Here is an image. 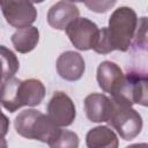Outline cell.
<instances>
[{
  "label": "cell",
  "mask_w": 148,
  "mask_h": 148,
  "mask_svg": "<svg viewBox=\"0 0 148 148\" xmlns=\"http://www.w3.org/2000/svg\"><path fill=\"white\" fill-rule=\"evenodd\" d=\"M45 86L40 80H20L13 76L0 87V104L13 113L25 105H39L45 97Z\"/></svg>",
  "instance_id": "cell-1"
},
{
  "label": "cell",
  "mask_w": 148,
  "mask_h": 148,
  "mask_svg": "<svg viewBox=\"0 0 148 148\" xmlns=\"http://www.w3.org/2000/svg\"><path fill=\"white\" fill-rule=\"evenodd\" d=\"M138 24V15L133 8L120 6L113 10L109 17V25L106 27L113 51L126 52L131 47Z\"/></svg>",
  "instance_id": "cell-2"
},
{
  "label": "cell",
  "mask_w": 148,
  "mask_h": 148,
  "mask_svg": "<svg viewBox=\"0 0 148 148\" xmlns=\"http://www.w3.org/2000/svg\"><path fill=\"white\" fill-rule=\"evenodd\" d=\"M14 126L18 135L45 143H49L59 130L46 114L35 109L21 111L14 120Z\"/></svg>",
  "instance_id": "cell-3"
},
{
  "label": "cell",
  "mask_w": 148,
  "mask_h": 148,
  "mask_svg": "<svg viewBox=\"0 0 148 148\" xmlns=\"http://www.w3.org/2000/svg\"><path fill=\"white\" fill-rule=\"evenodd\" d=\"M147 74L146 72H139L131 69L124 74V79L111 99L114 103H120L132 106L133 104H140L147 106Z\"/></svg>",
  "instance_id": "cell-4"
},
{
  "label": "cell",
  "mask_w": 148,
  "mask_h": 148,
  "mask_svg": "<svg viewBox=\"0 0 148 148\" xmlns=\"http://www.w3.org/2000/svg\"><path fill=\"white\" fill-rule=\"evenodd\" d=\"M108 123L118 132L120 138L126 141L136 138L142 130V118L140 113L132 106L120 103L113 102V111Z\"/></svg>",
  "instance_id": "cell-5"
},
{
  "label": "cell",
  "mask_w": 148,
  "mask_h": 148,
  "mask_svg": "<svg viewBox=\"0 0 148 148\" xmlns=\"http://www.w3.org/2000/svg\"><path fill=\"white\" fill-rule=\"evenodd\" d=\"M0 8L7 23L17 29L30 27L37 18V9L29 1H0Z\"/></svg>",
  "instance_id": "cell-6"
},
{
  "label": "cell",
  "mask_w": 148,
  "mask_h": 148,
  "mask_svg": "<svg viewBox=\"0 0 148 148\" xmlns=\"http://www.w3.org/2000/svg\"><path fill=\"white\" fill-rule=\"evenodd\" d=\"M47 117L57 127H66L73 124L76 109L72 98L64 91H56L47 103Z\"/></svg>",
  "instance_id": "cell-7"
},
{
  "label": "cell",
  "mask_w": 148,
  "mask_h": 148,
  "mask_svg": "<svg viewBox=\"0 0 148 148\" xmlns=\"http://www.w3.org/2000/svg\"><path fill=\"white\" fill-rule=\"evenodd\" d=\"M65 31L74 47L80 51H88L94 46L98 27L87 17H77L67 25Z\"/></svg>",
  "instance_id": "cell-8"
},
{
  "label": "cell",
  "mask_w": 148,
  "mask_h": 148,
  "mask_svg": "<svg viewBox=\"0 0 148 148\" xmlns=\"http://www.w3.org/2000/svg\"><path fill=\"white\" fill-rule=\"evenodd\" d=\"M57 72L59 76L66 81H77L86 71L83 57L79 52L65 51L57 59Z\"/></svg>",
  "instance_id": "cell-9"
},
{
  "label": "cell",
  "mask_w": 148,
  "mask_h": 148,
  "mask_svg": "<svg viewBox=\"0 0 148 148\" xmlns=\"http://www.w3.org/2000/svg\"><path fill=\"white\" fill-rule=\"evenodd\" d=\"M84 111L90 121L104 123L109 120L113 111V102L104 94L94 92L84 98Z\"/></svg>",
  "instance_id": "cell-10"
},
{
  "label": "cell",
  "mask_w": 148,
  "mask_h": 148,
  "mask_svg": "<svg viewBox=\"0 0 148 148\" xmlns=\"http://www.w3.org/2000/svg\"><path fill=\"white\" fill-rule=\"evenodd\" d=\"M80 10L74 2L58 1L47 12V23L57 30H65L67 25L79 17Z\"/></svg>",
  "instance_id": "cell-11"
},
{
  "label": "cell",
  "mask_w": 148,
  "mask_h": 148,
  "mask_svg": "<svg viewBox=\"0 0 148 148\" xmlns=\"http://www.w3.org/2000/svg\"><path fill=\"white\" fill-rule=\"evenodd\" d=\"M96 79L99 88L104 92L113 95L124 79V73L116 62L105 60L98 65Z\"/></svg>",
  "instance_id": "cell-12"
},
{
  "label": "cell",
  "mask_w": 148,
  "mask_h": 148,
  "mask_svg": "<svg viewBox=\"0 0 148 148\" xmlns=\"http://www.w3.org/2000/svg\"><path fill=\"white\" fill-rule=\"evenodd\" d=\"M87 148H118L117 134L108 126H96L86 135Z\"/></svg>",
  "instance_id": "cell-13"
},
{
  "label": "cell",
  "mask_w": 148,
  "mask_h": 148,
  "mask_svg": "<svg viewBox=\"0 0 148 148\" xmlns=\"http://www.w3.org/2000/svg\"><path fill=\"white\" fill-rule=\"evenodd\" d=\"M12 43L14 49L20 53H28L32 51L39 42V30L34 27L17 29L12 35Z\"/></svg>",
  "instance_id": "cell-14"
},
{
  "label": "cell",
  "mask_w": 148,
  "mask_h": 148,
  "mask_svg": "<svg viewBox=\"0 0 148 148\" xmlns=\"http://www.w3.org/2000/svg\"><path fill=\"white\" fill-rule=\"evenodd\" d=\"M0 65L5 73V81L13 77L20 68V61L15 53L3 45H0Z\"/></svg>",
  "instance_id": "cell-15"
},
{
  "label": "cell",
  "mask_w": 148,
  "mask_h": 148,
  "mask_svg": "<svg viewBox=\"0 0 148 148\" xmlns=\"http://www.w3.org/2000/svg\"><path fill=\"white\" fill-rule=\"evenodd\" d=\"M79 136L75 132L68 130H58L53 139L47 143L50 148H79Z\"/></svg>",
  "instance_id": "cell-16"
},
{
  "label": "cell",
  "mask_w": 148,
  "mask_h": 148,
  "mask_svg": "<svg viewBox=\"0 0 148 148\" xmlns=\"http://www.w3.org/2000/svg\"><path fill=\"white\" fill-rule=\"evenodd\" d=\"M92 50L95 52L99 53V54H108V53L113 51L111 42H110V38H109V35H108L106 27H104L102 29H98V32H97Z\"/></svg>",
  "instance_id": "cell-17"
},
{
  "label": "cell",
  "mask_w": 148,
  "mask_h": 148,
  "mask_svg": "<svg viewBox=\"0 0 148 148\" xmlns=\"http://www.w3.org/2000/svg\"><path fill=\"white\" fill-rule=\"evenodd\" d=\"M84 5L92 12L105 13L116 5V1H86Z\"/></svg>",
  "instance_id": "cell-18"
},
{
  "label": "cell",
  "mask_w": 148,
  "mask_h": 148,
  "mask_svg": "<svg viewBox=\"0 0 148 148\" xmlns=\"http://www.w3.org/2000/svg\"><path fill=\"white\" fill-rule=\"evenodd\" d=\"M9 130V119L0 109V135L5 136Z\"/></svg>",
  "instance_id": "cell-19"
},
{
  "label": "cell",
  "mask_w": 148,
  "mask_h": 148,
  "mask_svg": "<svg viewBox=\"0 0 148 148\" xmlns=\"http://www.w3.org/2000/svg\"><path fill=\"white\" fill-rule=\"evenodd\" d=\"M126 148H148V145L146 142H141V143H133L127 146Z\"/></svg>",
  "instance_id": "cell-20"
},
{
  "label": "cell",
  "mask_w": 148,
  "mask_h": 148,
  "mask_svg": "<svg viewBox=\"0 0 148 148\" xmlns=\"http://www.w3.org/2000/svg\"><path fill=\"white\" fill-rule=\"evenodd\" d=\"M0 148H8V145H7L5 136H1V135H0Z\"/></svg>",
  "instance_id": "cell-21"
},
{
  "label": "cell",
  "mask_w": 148,
  "mask_h": 148,
  "mask_svg": "<svg viewBox=\"0 0 148 148\" xmlns=\"http://www.w3.org/2000/svg\"><path fill=\"white\" fill-rule=\"evenodd\" d=\"M3 82H5V73H3V69H2V67L0 65V87H1V84Z\"/></svg>",
  "instance_id": "cell-22"
}]
</instances>
